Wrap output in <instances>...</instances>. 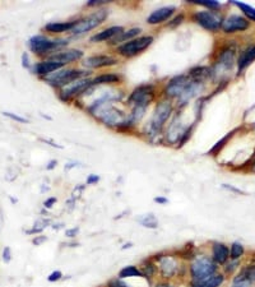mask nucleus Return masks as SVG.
I'll return each mask as SVG.
<instances>
[{"mask_svg": "<svg viewBox=\"0 0 255 287\" xmlns=\"http://www.w3.org/2000/svg\"><path fill=\"white\" fill-rule=\"evenodd\" d=\"M217 271L218 266L211 257L196 255L189 266L190 287H202V284L208 281L212 276H215Z\"/></svg>", "mask_w": 255, "mask_h": 287, "instance_id": "1", "label": "nucleus"}, {"mask_svg": "<svg viewBox=\"0 0 255 287\" xmlns=\"http://www.w3.org/2000/svg\"><path fill=\"white\" fill-rule=\"evenodd\" d=\"M66 40H50L46 36H33L30 40V47L35 54L42 55L47 54V52L52 51V50L57 49L60 46L67 45Z\"/></svg>", "mask_w": 255, "mask_h": 287, "instance_id": "2", "label": "nucleus"}, {"mask_svg": "<svg viewBox=\"0 0 255 287\" xmlns=\"http://www.w3.org/2000/svg\"><path fill=\"white\" fill-rule=\"evenodd\" d=\"M153 260H156L158 263L157 269L160 272L161 278L170 281V279L174 278L179 273V260L174 255H163V257L156 255V258H153Z\"/></svg>", "mask_w": 255, "mask_h": 287, "instance_id": "3", "label": "nucleus"}, {"mask_svg": "<svg viewBox=\"0 0 255 287\" xmlns=\"http://www.w3.org/2000/svg\"><path fill=\"white\" fill-rule=\"evenodd\" d=\"M153 42L152 36H144V37L134 38L132 41H128V42L122 43L121 46L119 47V52L122 56H136V55L141 54L142 51L150 46L151 43Z\"/></svg>", "mask_w": 255, "mask_h": 287, "instance_id": "4", "label": "nucleus"}, {"mask_svg": "<svg viewBox=\"0 0 255 287\" xmlns=\"http://www.w3.org/2000/svg\"><path fill=\"white\" fill-rule=\"evenodd\" d=\"M107 17L106 11H98L96 13L91 14V16L86 17V18L81 19V21H77V25L74 26L73 30L71 31L73 35H82L84 32H88V31L93 30L95 27L100 26L105 18Z\"/></svg>", "mask_w": 255, "mask_h": 287, "instance_id": "5", "label": "nucleus"}, {"mask_svg": "<svg viewBox=\"0 0 255 287\" xmlns=\"http://www.w3.org/2000/svg\"><path fill=\"white\" fill-rule=\"evenodd\" d=\"M194 21L208 31H217L223 23L220 14H216L209 11L197 12L194 14Z\"/></svg>", "mask_w": 255, "mask_h": 287, "instance_id": "6", "label": "nucleus"}, {"mask_svg": "<svg viewBox=\"0 0 255 287\" xmlns=\"http://www.w3.org/2000/svg\"><path fill=\"white\" fill-rule=\"evenodd\" d=\"M82 73L83 72L81 71H62V72H57L55 76L52 77H47V81L50 82L51 84L56 87H62V86H68V84L73 83V82L78 81L79 78L82 77Z\"/></svg>", "mask_w": 255, "mask_h": 287, "instance_id": "7", "label": "nucleus"}, {"mask_svg": "<svg viewBox=\"0 0 255 287\" xmlns=\"http://www.w3.org/2000/svg\"><path fill=\"white\" fill-rule=\"evenodd\" d=\"M153 98V87L152 86H142L137 88L132 96L129 97V101L137 106V107H146L151 100Z\"/></svg>", "mask_w": 255, "mask_h": 287, "instance_id": "8", "label": "nucleus"}, {"mask_svg": "<svg viewBox=\"0 0 255 287\" xmlns=\"http://www.w3.org/2000/svg\"><path fill=\"white\" fill-rule=\"evenodd\" d=\"M250 26L249 21L241 16H231L227 19H225L222 23V30L226 33H233L237 31H245L247 30Z\"/></svg>", "mask_w": 255, "mask_h": 287, "instance_id": "9", "label": "nucleus"}, {"mask_svg": "<svg viewBox=\"0 0 255 287\" xmlns=\"http://www.w3.org/2000/svg\"><path fill=\"white\" fill-rule=\"evenodd\" d=\"M172 111V107H171V103L165 101V102H161L160 105L157 106L156 108V112H155V117H153V122H152V128L158 132L161 128L163 127V124L166 123V120L168 119L170 114Z\"/></svg>", "mask_w": 255, "mask_h": 287, "instance_id": "10", "label": "nucleus"}, {"mask_svg": "<svg viewBox=\"0 0 255 287\" xmlns=\"http://www.w3.org/2000/svg\"><path fill=\"white\" fill-rule=\"evenodd\" d=\"M212 250V260L217 264V266H225L226 263L230 260V248L223 243L216 241L211 247Z\"/></svg>", "mask_w": 255, "mask_h": 287, "instance_id": "11", "label": "nucleus"}, {"mask_svg": "<svg viewBox=\"0 0 255 287\" xmlns=\"http://www.w3.org/2000/svg\"><path fill=\"white\" fill-rule=\"evenodd\" d=\"M190 84L186 82V78L184 76L176 77L175 79H172L170 83H168L167 88H166V92L168 96H172V97H176V96H182V93L187 90V87Z\"/></svg>", "mask_w": 255, "mask_h": 287, "instance_id": "12", "label": "nucleus"}, {"mask_svg": "<svg viewBox=\"0 0 255 287\" xmlns=\"http://www.w3.org/2000/svg\"><path fill=\"white\" fill-rule=\"evenodd\" d=\"M175 7H163V8L157 9V11L153 12L152 14H150V17L147 18V22L150 25H160L162 22L167 21L170 17L174 14Z\"/></svg>", "mask_w": 255, "mask_h": 287, "instance_id": "13", "label": "nucleus"}, {"mask_svg": "<svg viewBox=\"0 0 255 287\" xmlns=\"http://www.w3.org/2000/svg\"><path fill=\"white\" fill-rule=\"evenodd\" d=\"M116 59L107 55H95L86 59L84 65L88 68H103V67H110V65L116 64Z\"/></svg>", "mask_w": 255, "mask_h": 287, "instance_id": "14", "label": "nucleus"}, {"mask_svg": "<svg viewBox=\"0 0 255 287\" xmlns=\"http://www.w3.org/2000/svg\"><path fill=\"white\" fill-rule=\"evenodd\" d=\"M83 55V51L81 50H68V51H60L57 54L52 55L51 60L57 63H61L62 65L68 64V63L76 62V60H79Z\"/></svg>", "mask_w": 255, "mask_h": 287, "instance_id": "15", "label": "nucleus"}, {"mask_svg": "<svg viewBox=\"0 0 255 287\" xmlns=\"http://www.w3.org/2000/svg\"><path fill=\"white\" fill-rule=\"evenodd\" d=\"M62 67L61 63L54 62V60H47V62H41L35 65V73L38 76H49L52 72L59 71Z\"/></svg>", "mask_w": 255, "mask_h": 287, "instance_id": "16", "label": "nucleus"}, {"mask_svg": "<svg viewBox=\"0 0 255 287\" xmlns=\"http://www.w3.org/2000/svg\"><path fill=\"white\" fill-rule=\"evenodd\" d=\"M91 84V82L88 79H78L77 82H73V83L68 84L66 90L62 91V97L64 98H69L74 95H78V93L83 92L86 88Z\"/></svg>", "mask_w": 255, "mask_h": 287, "instance_id": "17", "label": "nucleus"}, {"mask_svg": "<svg viewBox=\"0 0 255 287\" xmlns=\"http://www.w3.org/2000/svg\"><path fill=\"white\" fill-rule=\"evenodd\" d=\"M232 282H247L249 284L255 283V264L251 266H245L237 272Z\"/></svg>", "mask_w": 255, "mask_h": 287, "instance_id": "18", "label": "nucleus"}, {"mask_svg": "<svg viewBox=\"0 0 255 287\" xmlns=\"http://www.w3.org/2000/svg\"><path fill=\"white\" fill-rule=\"evenodd\" d=\"M121 32H124L122 27H120V26H114V27H110L107 28V30H103L102 32H98L97 35H95L91 38V41H92V42H101V41L110 40V38H114L116 37V36H119Z\"/></svg>", "mask_w": 255, "mask_h": 287, "instance_id": "19", "label": "nucleus"}, {"mask_svg": "<svg viewBox=\"0 0 255 287\" xmlns=\"http://www.w3.org/2000/svg\"><path fill=\"white\" fill-rule=\"evenodd\" d=\"M76 25H77V21L52 22V23H49V25L45 26V30H46L47 32H51V33H61V32H66V31H72Z\"/></svg>", "mask_w": 255, "mask_h": 287, "instance_id": "20", "label": "nucleus"}, {"mask_svg": "<svg viewBox=\"0 0 255 287\" xmlns=\"http://www.w3.org/2000/svg\"><path fill=\"white\" fill-rule=\"evenodd\" d=\"M255 60V45L245 50L239 59V72H242L245 68H247L250 64Z\"/></svg>", "mask_w": 255, "mask_h": 287, "instance_id": "21", "label": "nucleus"}, {"mask_svg": "<svg viewBox=\"0 0 255 287\" xmlns=\"http://www.w3.org/2000/svg\"><path fill=\"white\" fill-rule=\"evenodd\" d=\"M117 277H119V278H121V279H125V278H132V277H143V273H142V271H141V268H139V267L125 266V267H122L121 269H120Z\"/></svg>", "mask_w": 255, "mask_h": 287, "instance_id": "22", "label": "nucleus"}, {"mask_svg": "<svg viewBox=\"0 0 255 287\" xmlns=\"http://www.w3.org/2000/svg\"><path fill=\"white\" fill-rule=\"evenodd\" d=\"M141 271H142V273H143L144 278L151 279L158 272L157 264H156L153 260H147V262H144L143 264H142Z\"/></svg>", "mask_w": 255, "mask_h": 287, "instance_id": "23", "label": "nucleus"}, {"mask_svg": "<svg viewBox=\"0 0 255 287\" xmlns=\"http://www.w3.org/2000/svg\"><path fill=\"white\" fill-rule=\"evenodd\" d=\"M245 254V248L240 241H233L230 247V260H240Z\"/></svg>", "mask_w": 255, "mask_h": 287, "instance_id": "24", "label": "nucleus"}, {"mask_svg": "<svg viewBox=\"0 0 255 287\" xmlns=\"http://www.w3.org/2000/svg\"><path fill=\"white\" fill-rule=\"evenodd\" d=\"M139 32H141V28H132V30L129 31H124V32L120 33L119 36H116L112 42L117 43V42H128V41H132V38L136 37Z\"/></svg>", "mask_w": 255, "mask_h": 287, "instance_id": "25", "label": "nucleus"}, {"mask_svg": "<svg viewBox=\"0 0 255 287\" xmlns=\"http://www.w3.org/2000/svg\"><path fill=\"white\" fill-rule=\"evenodd\" d=\"M138 221H139V223L143 226V227L152 228V230H155V228L158 227L157 218H156L155 214H152V213L144 214V216H142Z\"/></svg>", "mask_w": 255, "mask_h": 287, "instance_id": "26", "label": "nucleus"}, {"mask_svg": "<svg viewBox=\"0 0 255 287\" xmlns=\"http://www.w3.org/2000/svg\"><path fill=\"white\" fill-rule=\"evenodd\" d=\"M226 276L223 273H216L215 276H212L207 282L202 284V287H221L225 282Z\"/></svg>", "mask_w": 255, "mask_h": 287, "instance_id": "27", "label": "nucleus"}, {"mask_svg": "<svg viewBox=\"0 0 255 287\" xmlns=\"http://www.w3.org/2000/svg\"><path fill=\"white\" fill-rule=\"evenodd\" d=\"M119 77L115 76V74H101V76L96 77L91 84H105V83H115V82H119Z\"/></svg>", "mask_w": 255, "mask_h": 287, "instance_id": "28", "label": "nucleus"}, {"mask_svg": "<svg viewBox=\"0 0 255 287\" xmlns=\"http://www.w3.org/2000/svg\"><path fill=\"white\" fill-rule=\"evenodd\" d=\"M233 133H235V132H231V133H228V134H227V136H226V137H223V138H222V139H221V141H218V142H217V143H216V144H215V146L212 147V149H211V151H209V152H208V153L213 154V156H215V154H216V153H218V152H220V151H221V149H222V148H223V147H225V144H226V143H227V141H228V139H230V138H231V137H232V134H233Z\"/></svg>", "mask_w": 255, "mask_h": 287, "instance_id": "29", "label": "nucleus"}, {"mask_svg": "<svg viewBox=\"0 0 255 287\" xmlns=\"http://www.w3.org/2000/svg\"><path fill=\"white\" fill-rule=\"evenodd\" d=\"M233 3L236 4V6L239 7V8L241 9L242 12H244V14L247 17V18H250V19H251V21L255 22V8H252V7L247 6V4L239 3V2H233Z\"/></svg>", "mask_w": 255, "mask_h": 287, "instance_id": "30", "label": "nucleus"}, {"mask_svg": "<svg viewBox=\"0 0 255 287\" xmlns=\"http://www.w3.org/2000/svg\"><path fill=\"white\" fill-rule=\"evenodd\" d=\"M240 262L239 260H228L225 264V272L227 274H232L236 269L240 268Z\"/></svg>", "mask_w": 255, "mask_h": 287, "instance_id": "31", "label": "nucleus"}, {"mask_svg": "<svg viewBox=\"0 0 255 287\" xmlns=\"http://www.w3.org/2000/svg\"><path fill=\"white\" fill-rule=\"evenodd\" d=\"M192 2L199 4V6L207 7V8H218L221 6L218 2H215V0H192Z\"/></svg>", "mask_w": 255, "mask_h": 287, "instance_id": "32", "label": "nucleus"}, {"mask_svg": "<svg viewBox=\"0 0 255 287\" xmlns=\"http://www.w3.org/2000/svg\"><path fill=\"white\" fill-rule=\"evenodd\" d=\"M106 287H132V286H129L124 279L116 277V278L110 279V281L107 282V284H106Z\"/></svg>", "mask_w": 255, "mask_h": 287, "instance_id": "33", "label": "nucleus"}, {"mask_svg": "<svg viewBox=\"0 0 255 287\" xmlns=\"http://www.w3.org/2000/svg\"><path fill=\"white\" fill-rule=\"evenodd\" d=\"M62 278V273L60 271H54L49 274L47 277V281L49 282H57Z\"/></svg>", "mask_w": 255, "mask_h": 287, "instance_id": "34", "label": "nucleus"}, {"mask_svg": "<svg viewBox=\"0 0 255 287\" xmlns=\"http://www.w3.org/2000/svg\"><path fill=\"white\" fill-rule=\"evenodd\" d=\"M3 260L6 263H9L12 260V253H11V248H4L3 250Z\"/></svg>", "mask_w": 255, "mask_h": 287, "instance_id": "35", "label": "nucleus"}, {"mask_svg": "<svg viewBox=\"0 0 255 287\" xmlns=\"http://www.w3.org/2000/svg\"><path fill=\"white\" fill-rule=\"evenodd\" d=\"M78 233H79V227H73V228H68V230L66 231V235L67 238L73 239L78 235Z\"/></svg>", "mask_w": 255, "mask_h": 287, "instance_id": "36", "label": "nucleus"}, {"mask_svg": "<svg viewBox=\"0 0 255 287\" xmlns=\"http://www.w3.org/2000/svg\"><path fill=\"white\" fill-rule=\"evenodd\" d=\"M4 115H6V117H8V118H11V119L16 120V122H19V123H26V122H27V120H26L25 118L18 117V115H14V114H12V112H4Z\"/></svg>", "mask_w": 255, "mask_h": 287, "instance_id": "37", "label": "nucleus"}, {"mask_svg": "<svg viewBox=\"0 0 255 287\" xmlns=\"http://www.w3.org/2000/svg\"><path fill=\"white\" fill-rule=\"evenodd\" d=\"M57 202V199L55 197H51V198H47L46 201L44 202V207L45 208H51L52 206H54L55 203Z\"/></svg>", "mask_w": 255, "mask_h": 287, "instance_id": "38", "label": "nucleus"}, {"mask_svg": "<svg viewBox=\"0 0 255 287\" xmlns=\"http://www.w3.org/2000/svg\"><path fill=\"white\" fill-rule=\"evenodd\" d=\"M100 182V176L95 175V174H92V175H90L87 178V184L88 185H92V184H97V183Z\"/></svg>", "mask_w": 255, "mask_h": 287, "instance_id": "39", "label": "nucleus"}, {"mask_svg": "<svg viewBox=\"0 0 255 287\" xmlns=\"http://www.w3.org/2000/svg\"><path fill=\"white\" fill-rule=\"evenodd\" d=\"M45 241H47L46 236H36V238L33 239L32 243L38 247V245H41V244H42V243H45Z\"/></svg>", "mask_w": 255, "mask_h": 287, "instance_id": "40", "label": "nucleus"}, {"mask_svg": "<svg viewBox=\"0 0 255 287\" xmlns=\"http://www.w3.org/2000/svg\"><path fill=\"white\" fill-rule=\"evenodd\" d=\"M153 287H175V286L170 281H166V279H165V281L156 282L155 286H153Z\"/></svg>", "mask_w": 255, "mask_h": 287, "instance_id": "41", "label": "nucleus"}, {"mask_svg": "<svg viewBox=\"0 0 255 287\" xmlns=\"http://www.w3.org/2000/svg\"><path fill=\"white\" fill-rule=\"evenodd\" d=\"M153 201L156 202V203H158V204H166V203H168V199L167 198H165V197H161V195H158V197H156Z\"/></svg>", "mask_w": 255, "mask_h": 287, "instance_id": "42", "label": "nucleus"}, {"mask_svg": "<svg viewBox=\"0 0 255 287\" xmlns=\"http://www.w3.org/2000/svg\"><path fill=\"white\" fill-rule=\"evenodd\" d=\"M182 19H184V16H182V14H180L179 17H176V18H175L174 21H172L171 23H170V27H174V26H176V25H179V23H181Z\"/></svg>", "mask_w": 255, "mask_h": 287, "instance_id": "43", "label": "nucleus"}, {"mask_svg": "<svg viewBox=\"0 0 255 287\" xmlns=\"http://www.w3.org/2000/svg\"><path fill=\"white\" fill-rule=\"evenodd\" d=\"M251 284H249L247 282H232L230 287H250Z\"/></svg>", "mask_w": 255, "mask_h": 287, "instance_id": "44", "label": "nucleus"}, {"mask_svg": "<svg viewBox=\"0 0 255 287\" xmlns=\"http://www.w3.org/2000/svg\"><path fill=\"white\" fill-rule=\"evenodd\" d=\"M22 65L25 67V68H28V67H30V63H28V55L26 54V52L22 55Z\"/></svg>", "mask_w": 255, "mask_h": 287, "instance_id": "45", "label": "nucleus"}, {"mask_svg": "<svg viewBox=\"0 0 255 287\" xmlns=\"http://www.w3.org/2000/svg\"><path fill=\"white\" fill-rule=\"evenodd\" d=\"M56 165H57V162L55 160H52V161H50L49 162V165L46 166V168L47 170H52V168H55L56 167Z\"/></svg>", "mask_w": 255, "mask_h": 287, "instance_id": "46", "label": "nucleus"}, {"mask_svg": "<svg viewBox=\"0 0 255 287\" xmlns=\"http://www.w3.org/2000/svg\"><path fill=\"white\" fill-rule=\"evenodd\" d=\"M132 245H133V244H132V243H128V244H125L124 247H122V250L126 249V248H132Z\"/></svg>", "mask_w": 255, "mask_h": 287, "instance_id": "47", "label": "nucleus"}]
</instances>
